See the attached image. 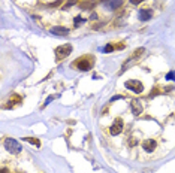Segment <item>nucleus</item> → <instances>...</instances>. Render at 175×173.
<instances>
[{"mask_svg":"<svg viewBox=\"0 0 175 173\" xmlns=\"http://www.w3.org/2000/svg\"><path fill=\"white\" fill-rule=\"evenodd\" d=\"M93 63L94 60L90 57V55H84V57H80V58H76V60L74 61V66L78 67L80 70H90L91 67H93Z\"/></svg>","mask_w":175,"mask_h":173,"instance_id":"1","label":"nucleus"},{"mask_svg":"<svg viewBox=\"0 0 175 173\" xmlns=\"http://www.w3.org/2000/svg\"><path fill=\"white\" fill-rule=\"evenodd\" d=\"M5 146H6V149L11 154H20L21 152V145L15 139H12V137H6V139H5Z\"/></svg>","mask_w":175,"mask_h":173,"instance_id":"2","label":"nucleus"},{"mask_svg":"<svg viewBox=\"0 0 175 173\" xmlns=\"http://www.w3.org/2000/svg\"><path fill=\"white\" fill-rule=\"evenodd\" d=\"M70 52H72V45H70V43H64V45H61V47L55 48V58H57V60H63V58L67 57Z\"/></svg>","mask_w":175,"mask_h":173,"instance_id":"3","label":"nucleus"},{"mask_svg":"<svg viewBox=\"0 0 175 173\" xmlns=\"http://www.w3.org/2000/svg\"><path fill=\"white\" fill-rule=\"evenodd\" d=\"M126 88L132 90L133 93L139 94L144 91V84L141 81H136V79H130V81H126Z\"/></svg>","mask_w":175,"mask_h":173,"instance_id":"4","label":"nucleus"},{"mask_svg":"<svg viewBox=\"0 0 175 173\" xmlns=\"http://www.w3.org/2000/svg\"><path fill=\"white\" fill-rule=\"evenodd\" d=\"M121 131H123V121L121 120H115L114 124L111 126V128H109V133L112 134V136H117V134H120Z\"/></svg>","mask_w":175,"mask_h":173,"instance_id":"5","label":"nucleus"},{"mask_svg":"<svg viewBox=\"0 0 175 173\" xmlns=\"http://www.w3.org/2000/svg\"><path fill=\"white\" fill-rule=\"evenodd\" d=\"M130 106H132V111H133V115H141L142 111H144V107H142V103L139 101L138 99H133L130 101Z\"/></svg>","mask_w":175,"mask_h":173,"instance_id":"6","label":"nucleus"},{"mask_svg":"<svg viewBox=\"0 0 175 173\" xmlns=\"http://www.w3.org/2000/svg\"><path fill=\"white\" fill-rule=\"evenodd\" d=\"M121 3H123V0H106L105 2V7L109 9V11H114V9L121 6Z\"/></svg>","mask_w":175,"mask_h":173,"instance_id":"7","label":"nucleus"},{"mask_svg":"<svg viewBox=\"0 0 175 173\" xmlns=\"http://www.w3.org/2000/svg\"><path fill=\"white\" fill-rule=\"evenodd\" d=\"M142 148H144L147 152H153V151L156 149V142L153 139L144 140V142H142Z\"/></svg>","mask_w":175,"mask_h":173,"instance_id":"8","label":"nucleus"},{"mask_svg":"<svg viewBox=\"0 0 175 173\" xmlns=\"http://www.w3.org/2000/svg\"><path fill=\"white\" fill-rule=\"evenodd\" d=\"M51 33L59 34V36H66L69 33V28H64V27H53L51 28Z\"/></svg>","mask_w":175,"mask_h":173,"instance_id":"9","label":"nucleus"},{"mask_svg":"<svg viewBox=\"0 0 175 173\" xmlns=\"http://www.w3.org/2000/svg\"><path fill=\"white\" fill-rule=\"evenodd\" d=\"M151 18V11L145 9V11H139V20L141 21H148Z\"/></svg>","mask_w":175,"mask_h":173,"instance_id":"10","label":"nucleus"},{"mask_svg":"<svg viewBox=\"0 0 175 173\" xmlns=\"http://www.w3.org/2000/svg\"><path fill=\"white\" fill-rule=\"evenodd\" d=\"M24 142H28V143H32V145H34V146H40V140L39 139H36V137H24Z\"/></svg>","mask_w":175,"mask_h":173,"instance_id":"11","label":"nucleus"},{"mask_svg":"<svg viewBox=\"0 0 175 173\" xmlns=\"http://www.w3.org/2000/svg\"><path fill=\"white\" fill-rule=\"evenodd\" d=\"M94 6V2H87V3H84V5H81V9H90V7Z\"/></svg>","mask_w":175,"mask_h":173,"instance_id":"12","label":"nucleus"},{"mask_svg":"<svg viewBox=\"0 0 175 173\" xmlns=\"http://www.w3.org/2000/svg\"><path fill=\"white\" fill-rule=\"evenodd\" d=\"M112 49H114V45H111V43L102 48V51H103V52H112Z\"/></svg>","mask_w":175,"mask_h":173,"instance_id":"13","label":"nucleus"},{"mask_svg":"<svg viewBox=\"0 0 175 173\" xmlns=\"http://www.w3.org/2000/svg\"><path fill=\"white\" fill-rule=\"evenodd\" d=\"M75 3H76V0H67V3L64 5V9H67L69 6H74Z\"/></svg>","mask_w":175,"mask_h":173,"instance_id":"14","label":"nucleus"},{"mask_svg":"<svg viewBox=\"0 0 175 173\" xmlns=\"http://www.w3.org/2000/svg\"><path fill=\"white\" fill-rule=\"evenodd\" d=\"M166 79H172V81H175V72H169V73L166 75Z\"/></svg>","mask_w":175,"mask_h":173,"instance_id":"15","label":"nucleus"},{"mask_svg":"<svg viewBox=\"0 0 175 173\" xmlns=\"http://www.w3.org/2000/svg\"><path fill=\"white\" fill-rule=\"evenodd\" d=\"M144 0H130V3L132 5H139V3H142Z\"/></svg>","mask_w":175,"mask_h":173,"instance_id":"16","label":"nucleus"},{"mask_svg":"<svg viewBox=\"0 0 175 173\" xmlns=\"http://www.w3.org/2000/svg\"><path fill=\"white\" fill-rule=\"evenodd\" d=\"M81 21H82V18H81V17H76V18H75V26H78Z\"/></svg>","mask_w":175,"mask_h":173,"instance_id":"17","label":"nucleus"},{"mask_svg":"<svg viewBox=\"0 0 175 173\" xmlns=\"http://www.w3.org/2000/svg\"><path fill=\"white\" fill-rule=\"evenodd\" d=\"M2 173H6V169H2Z\"/></svg>","mask_w":175,"mask_h":173,"instance_id":"18","label":"nucleus"}]
</instances>
